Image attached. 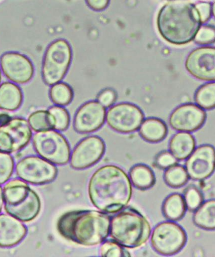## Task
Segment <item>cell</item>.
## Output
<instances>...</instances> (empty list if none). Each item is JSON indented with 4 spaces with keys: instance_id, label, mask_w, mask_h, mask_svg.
I'll return each mask as SVG.
<instances>
[{
    "instance_id": "12",
    "label": "cell",
    "mask_w": 215,
    "mask_h": 257,
    "mask_svg": "<svg viewBox=\"0 0 215 257\" xmlns=\"http://www.w3.org/2000/svg\"><path fill=\"white\" fill-rule=\"evenodd\" d=\"M106 152V144L101 137L91 136L79 142L72 151L70 165L75 170L90 168L100 161Z\"/></svg>"
},
{
    "instance_id": "17",
    "label": "cell",
    "mask_w": 215,
    "mask_h": 257,
    "mask_svg": "<svg viewBox=\"0 0 215 257\" xmlns=\"http://www.w3.org/2000/svg\"><path fill=\"white\" fill-rule=\"evenodd\" d=\"M206 113L201 107L193 103H186L177 107L169 117V124L175 131L194 132L204 125Z\"/></svg>"
},
{
    "instance_id": "41",
    "label": "cell",
    "mask_w": 215,
    "mask_h": 257,
    "mask_svg": "<svg viewBox=\"0 0 215 257\" xmlns=\"http://www.w3.org/2000/svg\"><path fill=\"white\" fill-rule=\"evenodd\" d=\"M2 71H1V69H0V83H1V81H2Z\"/></svg>"
},
{
    "instance_id": "37",
    "label": "cell",
    "mask_w": 215,
    "mask_h": 257,
    "mask_svg": "<svg viewBox=\"0 0 215 257\" xmlns=\"http://www.w3.org/2000/svg\"><path fill=\"white\" fill-rule=\"evenodd\" d=\"M86 2L90 9L101 12L108 8L111 0H86Z\"/></svg>"
},
{
    "instance_id": "5",
    "label": "cell",
    "mask_w": 215,
    "mask_h": 257,
    "mask_svg": "<svg viewBox=\"0 0 215 257\" xmlns=\"http://www.w3.org/2000/svg\"><path fill=\"white\" fill-rule=\"evenodd\" d=\"M5 210L22 222L34 220L41 210L38 194L27 182L14 179L7 182L4 189Z\"/></svg>"
},
{
    "instance_id": "25",
    "label": "cell",
    "mask_w": 215,
    "mask_h": 257,
    "mask_svg": "<svg viewBox=\"0 0 215 257\" xmlns=\"http://www.w3.org/2000/svg\"><path fill=\"white\" fill-rule=\"evenodd\" d=\"M189 179L186 168L177 164L167 169L164 174L165 183L172 188H182L186 185Z\"/></svg>"
},
{
    "instance_id": "2",
    "label": "cell",
    "mask_w": 215,
    "mask_h": 257,
    "mask_svg": "<svg viewBox=\"0 0 215 257\" xmlns=\"http://www.w3.org/2000/svg\"><path fill=\"white\" fill-rule=\"evenodd\" d=\"M111 218L96 210H73L62 214L57 229L67 240L86 246L99 245L110 235Z\"/></svg>"
},
{
    "instance_id": "38",
    "label": "cell",
    "mask_w": 215,
    "mask_h": 257,
    "mask_svg": "<svg viewBox=\"0 0 215 257\" xmlns=\"http://www.w3.org/2000/svg\"><path fill=\"white\" fill-rule=\"evenodd\" d=\"M11 116L6 113H0V126L5 125L11 120Z\"/></svg>"
},
{
    "instance_id": "23",
    "label": "cell",
    "mask_w": 215,
    "mask_h": 257,
    "mask_svg": "<svg viewBox=\"0 0 215 257\" xmlns=\"http://www.w3.org/2000/svg\"><path fill=\"white\" fill-rule=\"evenodd\" d=\"M162 211L167 220L174 222L181 220L187 211L183 196L179 193L170 194L162 204Z\"/></svg>"
},
{
    "instance_id": "42",
    "label": "cell",
    "mask_w": 215,
    "mask_h": 257,
    "mask_svg": "<svg viewBox=\"0 0 215 257\" xmlns=\"http://www.w3.org/2000/svg\"><path fill=\"white\" fill-rule=\"evenodd\" d=\"M170 1H173V0H170Z\"/></svg>"
},
{
    "instance_id": "1",
    "label": "cell",
    "mask_w": 215,
    "mask_h": 257,
    "mask_svg": "<svg viewBox=\"0 0 215 257\" xmlns=\"http://www.w3.org/2000/svg\"><path fill=\"white\" fill-rule=\"evenodd\" d=\"M88 195L95 208L104 213H119L132 196V184L121 167L109 164L100 167L89 179Z\"/></svg>"
},
{
    "instance_id": "14",
    "label": "cell",
    "mask_w": 215,
    "mask_h": 257,
    "mask_svg": "<svg viewBox=\"0 0 215 257\" xmlns=\"http://www.w3.org/2000/svg\"><path fill=\"white\" fill-rule=\"evenodd\" d=\"M0 67L5 76L14 83H28L33 78L34 67L25 55L16 52H9L0 58Z\"/></svg>"
},
{
    "instance_id": "26",
    "label": "cell",
    "mask_w": 215,
    "mask_h": 257,
    "mask_svg": "<svg viewBox=\"0 0 215 257\" xmlns=\"http://www.w3.org/2000/svg\"><path fill=\"white\" fill-rule=\"evenodd\" d=\"M49 91L50 98L57 106H66L71 103L74 92L69 84L59 82L51 86Z\"/></svg>"
},
{
    "instance_id": "30",
    "label": "cell",
    "mask_w": 215,
    "mask_h": 257,
    "mask_svg": "<svg viewBox=\"0 0 215 257\" xmlns=\"http://www.w3.org/2000/svg\"><path fill=\"white\" fill-rule=\"evenodd\" d=\"M15 161L11 154L0 151V185L7 183L13 175Z\"/></svg>"
},
{
    "instance_id": "31",
    "label": "cell",
    "mask_w": 215,
    "mask_h": 257,
    "mask_svg": "<svg viewBox=\"0 0 215 257\" xmlns=\"http://www.w3.org/2000/svg\"><path fill=\"white\" fill-rule=\"evenodd\" d=\"M183 197L187 209L191 212L196 211L204 203L203 194L194 186H189L186 188Z\"/></svg>"
},
{
    "instance_id": "22",
    "label": "cell",
    "mask_w": 215,
    "mask_h": 257,
    "mask_svg": "<svg viewBox=\"0 0 215 257\" xmlns=\"http://www.w3.org/2000/svg\"><path fill=\"white\" fill-rule=\"evenodd\" d=\"M129 176L132 185L141 191L152 188L156 182V176L152 169L144 164H137L132 167Z\"/></svg>"
},
{
    "instance_id": "34",
    "label": "cell",
    "mask_w": 215,
    "mask_h": 257,
    "mask_svg": "<svg viewBox=\"0 0 215 257\" xmlns=\"http://www.w3.org/2000/svg\"><path fill=\"white\" fill-rule=\"evenodd\" d=\"M178 163V161L170 151H164L157 155L154 164L159 169L166 170Z\"/></svg>"
},
{
    "instance_id": "19",
    "label": "cell",
    "mask_w": 215,
    "mask_h": 257,
    "mask_svg": "<svg viewBox=\"0 0 215 257\" xmlns=\"http://www.w3.org/2000/svg\"><path fill=\"white\" fill-rule=\"evenodd\" d=\"M196 146V140L192 134L179 132L170 140L169 149L177 161H184L191 156Z\"/></svg>"
},
{
    "instance_id": "29",
    "label": "cell",
    "mask_w": 215,
    "mask_h": 257,
    "mask_svg": "<svg viewBox=\"0 0 215 257\" xmlns=\"http://www.w3.org/2000/svg\"><path fill=\"white\" fill-rule=\"evenodd\" d=\"M53 119L54 130L58 132H64L68 129L71 116L68 111L63 106H54L49 109Z\"/></svg>"
},
{
    "instance_id": "21",
    "label": "cell",
    "mask_w": 215,
    "mask_h": 257,
    "mask_svg": "<svg viewBox=\"0 0 215 257\" xmlns=\"http://www.w3.org/2000/svg\"><path fill=\"white\" fill-rule=\"evenodd\" d=\"M24 96L18 85L11 82H5L0 85V109L14 111L21 108Z\"/></svg>"
},
{
    "instance_id": "3",
    "label": "cell",
    "mask_w": 215,
    "mask_h": 257,
    "mask_svg": "<svg viewBox=\"0 0 215 257\" xmlns=\"http://www.w3.org/2000/svg\"><path fill=\"white\" fill-rule=\"evenodd\" d=\"M201 24L196 6L181 0L165 4L156 19L160 36L174 46H184L193 41Z\"/></svg>"
},
{
    "instance_id": "4",
    "label": "cell",
    "mask_w": 215,
    "mask_h": 257,
    "mask_svg": "<svg viewBox=\"0 0 215 257\" xmlns=\"http://www.w3.org/2000/svg\"><path fill=\"white\" fill-rule=\"evenodd\" d=\"M151 234L149 221L136 209H123L111 219L110 235L125 248H139L149 240Z\"/></svg>"
},
{
    "instance_id": "13",
    "label": "cell",
    "mask_w": 215,
    "mask_h": 257,
    "mask_svg": "<svg viewBox=\"0 0 215 257\" xmlns=\"http://www.w3.org/2000/svg\"><path fill=\"white\" fill-rule=\"evenodd\" d=\"M192 77L204 81H215V47L202 46L192 50L185 62Z\"/></svg>"
},
{
    "instance_id": "10",
    "label": "cell",
    "mask_w": 215,
    "mask_h": 257,
    "mask_svg": "<svg viewBox=\"0 0 215 257\" xmlns=\"http://www.w3.org/2000/svg\"><path fill=\"white\" fill-rule=\"evenodd\" d=\"M144 118L143 111L138 106L131 103H121L109 108L106 121L113 131L127 134L139 131Z\"/></svg>"
},
{
    "instance_id": "15",
    "label": "cell",
    "mask_w": 215,
    "mask_h": 257,
    "mask_svg": "<svg viewBox=\"0 0 215 257\" xmlns=\"http://www.w3.org/2000/svg\"><path fill=\"white\" fill-rule=\"evenodd\" d=\"M106 108L97 101L86 102L75 114L73 126L77 133H93L104 125L106 121Z\"/></svg>"
},
{
    "instance_id": "39",
    "label": "cell",
    "mask_w": 215,
    "mask_h": 257,
    "mask_svg": "<svg viewBox=\"0 0 215 257\" xmlns=\"http://www.w3.org/2000/svg\"><path fill=\"white\" fill-rule=\"evenodd\" d=\"M4 204L3 189L0 186V213L2 210Z\"/></svg>"
},
{
    "instance_id": "28",
    "label": "cell",
    "mask_w": 215,
    "mask_h": 257,
    "mask_svg": "<svg viewBox=\"0 0 215 257\" xmlns=\"http://www.w3.org/2000/svg\"><path fill=\"white\" fill-rule=\"evenodd\" d=\"M29 123L32 131L39 132L54 130L53 119L49 111L37 110L30 114Z\"/></svg>"
},
{
    "instance_id": "35",
    "label": "cell",
    "mask_w": 215,
    "mask_h": 257,
    "mask_svg": "<svg viewBox=\"0 0 215 257\" xmlns=\"http://www.w3.org/2000/svg\"><path fill=\"white\" fill-rule=\"evenodd\" d=\"M117 99V92L113 89L106 88L102 90L97 97V101L104 108H111Z\"/></svg>"
},
{
    "instance_id": "11",
    "label": "cell",
    "mask_w": 215,
    "mask_h": 257,
    "mask_svg": "<svg viewBox=\"0 0 215 257\" xmlns=\"http://www.w3.org/2000/svg\"><path fill=\"white\" fill-rule=\"evenodd\" d=\"M32 138L29 121L23 118H12L0 126V151L12 154L27 146Z\"/></svg>"
},
{
    "instance_id": "7",
    "label": "cell",
    "mask_w": 215,
    "mask_h": 257,
    "mask_svg": "<svg viewBox=\"0 0 215 257\" xmlns=\"http://www.w3.org/2000/svg\"><path fill=\"white\" fill-rule=\"evenodd\" d=\"M36 153L42 158L57 166L69 163L71 146L63 135L55 130L37 132L32 137Z\"/></svg>"
},
{
    "instance_id": "40",
    "label": "cell",
    "mask_w": 215,
    "mask_h": 257,
    "mask_svg": "<svg viewBox=\"0 0 215 257\" xmlns=\"http://www.w3.org/2000/svg\"><path fill=\"white\" fill-rule=\"evenodd\" d=\"M212 16H213L215 19V1L212 6Z\"/></svg>"
},
{
    "instance_id": "36",
    "label": "cell",
    "mask_w": 215,
    "mask_h": 257,
    "mask_svg": "<svg viewBox=\"0 0 215 257\" xmlns=\"http://www.w3.org/2000/svg\"><path fill=\"white\" fill-rule=\"evenodd\" d=\"M197 12H198L201 24L206 23L211 19L212 15L211 5L208 2H201L195 5Z\"/></svg>"
},
{
    "instance_id": "6",
    "label": "cell",
    "mask_w": 215,
    "mask_h": 257,
    "mask_svg": "<svg viewBox=\"0 0 215 257\" xmlns=\"http://www.w3.org/2000/svg\"><path fill=\"white\" fill-rule=\"evenodd\" d=\"M72 51L66 40L60 39L52 42L46 49L42 76L45 83L52 86L64 78L71 66Z\"/></svg>"
},
{
    "instance_id": "33",
    "label": "cell",
    "mask_w": 215,
    "mask_h": 257,
    "mask_svg": "<svg viewBox=\"0 0 215 257\" xmlns=\"http://www.w3.org/2000/svg\"><path fill=\"white\" fill-rule=\"evenodd\" d=\"M194 41L199 45H209L215 42V28L209 26L200 27Z\"/></svg>"
},
{
    "instance_id": "18",
    "label": "cell",
    "mask_w": 215,
    "mask_h": 257,
    "mask_svg": "<svg viewBox=\"0 0 215 257\" xmlns=\"http://www.w3.org/2000/svg\"><path fill=\"white\" fill-rule=\"evenodd\" d=\"M27 228L22 221L8 213L0 214V247L18 245L27 236Z\"/></svg>"
},
{
    "instance_id": "24",
    "label": "cell",
    "mask_w": 215,
    "mask_h": 257,
    "mask_svg": "<svg viewBox=\"0 0 215 257\" xmlns=\"http://www.w3.org/2000/svg\"><path fill=\"white\" fill-rule=\"evenodd\" d=\"M195 225L205 230H215V199L204 202L194 212Z\"/></svg>"
},
{
    "instance_id": "16",
    "label": "cell",
    "mask_w": 215,
    "mask_h": 257,
    "mask_svg": "<svg viewBox=\"0 0 215 257\" xmlns=\"http://www.w3.org/2000/svg\"><path fill=\"white\" fill-rule=\"evenodd\" d=\"M186 168L190 179L202 181L209 178L215 171V148L202 145L195 149L186 159Z\"/></svg>"
},
{
    "instance_id": "20",
    "label": "cell",
    "mask_w": 215,
    "mask_h": 257,
    "mask_svg": "<svg viewBox=\"0 0 215 257\" xmlns=\"http://www.w3.org/2000/svg\"><path fill=\"white\" fill-rule=\"evenodd\" d=\"M140 136L151 144L159 143L166 138L168 128L163 120L157 118L144 119L139 129Z\"/></svg>"
},
{
    "instance_id": "27",
    "label": "cell",
    "mask_w": 215,
    "mask_h": 257,
    "mask_svg": "<svg viewBox=\"0 0 215 257\" xmlns=\"http://www.w3.org/2000/svg\"><path fill=\"white\" fill-rule=\"evenodd\" d=\"M195 101L202 109L210 110L215 108V82L202 84L197 89Z\"/></svg>"
},
{
    "instance_id": "32",
    "label": "cell",
    "mask_w": 215,
    "mask_h": 257,
    "mask_svg": "<svg viewBox=\"0 0 215 257\" xmlns=\"http://www.w3.org/2000/svg\"><path fill=\"white\" fill-rule=\"evenodd\" d=\"M99 251V255L101 256H131V254L125 249V247L114 239L102 242Z\"/></svg>"
},
{
    "instance_id": "9",
    "label": "cell",
    "mask_w": 215,
    "mask_h": 257,
    "mask_svg": "<svg viewBox=\"0 0 215 257\" xmlns=\"http://www.w3.org/2000/svg\"><path fill=\"white\" fill-rule=\"evenodd\" d=\"M17 176L34 185H44L56 180L58 169L54 164L38 156L25 157L17 164Z\"/></svg>"
},
{
    "instance_id": "8",
    "label": "cell",
    "mask_w": 215,
    "mask_h": 257,
    "mask_svg": "<svg viewBox=\"0 0 215 257\" xmlns=\"http://www.w3.org/2000/svg\"><path fill=\"white\" fill-rule=\"evenodd\" d=\"M184 229L174 221H164L155 227L151 236L152 248L157 253L171 256L178 253L187 243Z\"/></svg>"
}]
</instances>
